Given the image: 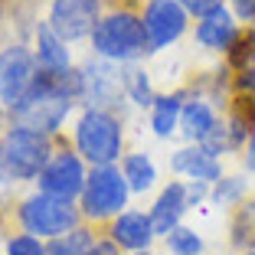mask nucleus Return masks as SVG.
<instances>
[{
    "instance_id": "f257e3e1",
    "label": "nucleus",
    "mask_w": 255,
    "mask_h": 255,
    "mask_svg": "<svg viewBox=\"0 0 255 255\" xmlns=\"http://www.w3.org/2000/svg\"><path fill=\"white\" fill-rule=\"evenodd\" d=\"M89 53L128 66V62H144L150 56L147 33L141 23V3H108L98 26L89 36Z\"/></svg>"
},
{
    "instance_id": "f03ea898",
    "label": "nucleus",
    "mask_w": 255,
    "mask_h": 255,
    "mask_svg": "<svg viewBox=\"0 0 255 255\" xmlns=\"http://www.w3.org/2000/svg\"><path fill=\"white\" fill-rule=\"evenodd\" d=\"M121 115L105 112V108H89L82 105L72 118L69 128V144H72L89 167H105V164H121L128 154V131Z\"/></svg>"
},
{
    "instance_id": "7ed1b4c3",
    "label": "nucleus",
    "mask_w": 255,
    "mask_h": 255,
    "mask_svg": "<svg viewBox=\"0 0 255 255\" xmlns=\"http://www.w3.org/2000/svg\"><path fill=\"white\" fill-rule=\"evenodd\" d=\"M79 108H82L79 98H72L66 89H62L59 75L39 72V79L30 89V95L10 112V121L26 125V128H36V131H43V134L62 137L66 134V121L75 118Z\"/></svg>"
},
{
    "instance_id": "20e7f679",
    "label": "nucleus",
    "mask_w": 255,
    "mask_h": 255,
    "mask_svg": "<svg viewBox=\"0 0 255 255\" xmlns=\"http://www.w3.org/2000/svg\"><path fill=\"white\" fill-rule=\"evenodd\" d=\"M56 144H59V137L10 121L7 131L0 134V170L7 173L16 187L20 183H36L43 167L53 157Z\"/></svg>"
},
{
    "instance_id": "39448f33",
    "label": "nucleus",
    "mask_w": 255,
    "mask_h": 255,
    "mask_svg": "<svg viewBox=\"0 0 255 255\" xmlns=\"http://www.w3.org/2000/svg\"><path fill=\"white\" fill-rule=\"evenodd\" d=\"M10 219H13V226L20 233H30L43 242L56 239V236H66V233H72L75 226L85 223L79 203L56 200V196L39 193V190H30V193L16 196L13 210H10Z\"/></svg>"
},
{
    "instance_id": "423d86ee",
    "label": "nucleus",
    "mask_w": 255,
    "mask_h": 255,
    "mask_svg": "<svg viewBox=\"0 0 255 255\" xmlns=\"http://www.w3.org/2000/svg\"><path fill=\"white\" fill-rule=\"evenodd\" d=\"M131 196L134 193H131L118 164L89 167V180H85V190L79 196V210H82L85 223L105 229L115 216H121L131 206Z\"/></svg>"
},
{
    "instance_id": "0eeeda50",
    "label": "nucleus",
    "mask_w": 255,
    "mask_h": 255,
    "mask_svg": "<svg viewBox=\"0 0 255 255\" xmlns=\"http://www.w3.org/2000/svg\"><path fill=\"white\" fill-rule=\"evenodd\" d=\"M85 180H89V164H85L82 154L69 144V137L62 134L59 144H56V150H53V157H49V164L43 167V173H39V180L33 183V187H36L39 193L56 196V200L79 203V196H82V190H85Z\"/></svg>"
},
{
    "instance_id": "6e6552de",
    "label": "nucleus",
    "mask_w": 255,
    "mask_h": 255,
    "mask_svg": "<svg viewBox=\"0 0 255 255\" xmlns=\"http://www.w3.org/2000/svg\"><path fill=\"white\" fill-rule=\"evenodd\" d=\"M82 105L89 108H105V112H115L121 118H128V102L125 95V82H121V66L102 59V56H85L82 62Z\"/></svg>"
},
{
    "instance_id": "1a4fd4ad",
    "label": "nucleus",
    "mask_w": 255,
    "mask_h": 255,
    "mask_svg": "<svg viewBox=\"0 0 255 255\" xmlns=\"http://www.w3.org/2000/svg\"><path fill=\"white\" fill-rule=\"evenodd\" d=\"M39 79L33 46L26 39H10L0 46V105L13 112Z\"/></svg>"
},
{
    "instance_id": "9d476101",
    "label": "nucleus",
    "mask_w": 255,
    "mask_h": 255,
    "mask_svg": "<svg viewBox=\"0 0 255 255\" xmlns=\"http://www.w3.org/2000/svg\"><path fill=\"white\" fill-rule=\"evenodd\" d=\"M105 10H108V0H46L43 20L69 46H75V43H89L92 30L98 26Z\"/></svg>"
},
{
    "instance_id": "9b49d317",
    "label": "nucleus",
    "mask_w": 255,
    "mask_h": 255,
    "mask_svg": "<svg viewBox=\"0 0 255 255\" xmlns=\"http://www.w3.org/2000/svg\"><path fill=\"white\" fill-rule=\"evenodd\" d=\"M141 23L147 33L150 56L170 49L193 30V16L177 3V0H144L141 3Z\"/></svg>"
},
{
    "instance_id": "f8f14e48",
    "label": "nucleus",
    "mask_w": 255,
    "mask_h": 255,
    "mask_svg": "<svg viewBox=\"0 0 255 255\" xmlns=\"http://www.w3.org/2000/svg\"><path fill=\"white\" fill-rule=\"evenodd\" d=\"M190 33H193V43L200 46V49H206V53L223 59V56L233 49L236 36L242 33V23L236 20V13L229 10V3H226V7H216L213 13L193 20V30Z\"/></svg>"
},
{
    "instance_id": "ddd939ff",
    "label": "nucleus",
    "mask_w": 255,
    "mask_h": 255,
    "mask_svg": "<svg viewBox=\"0 0 255 255\" xmlns=\"http://www.w3.org/2000/svg\"><path fill=\"white\" fill-rule=\"evenodd\" d=\"M26 43L33 46V56H36L39 72H46V75H62V72H69V69L75 66L72 46H69L66 39H62L59 33H56L53 26L43 20V16L33 23L30 39H26Z\"/></svg>"
},
{
    "instance_id": "4468645a",
    "label": "nucleus",
    "mask_w": 255,
    "mask_h": 255,
    "mask_svg": "<svg viewBox=\"0 0 255 255\" xmlns=\"http://www.w3.org/2000/svg\"><path fill=\"white\" fill-rule=\"evenodd\" d=\"M170 173L180 177V180H196V183H216L223 177V160L216 154L203 147V144H180V147L170 150Z\"/></svg>"
},
{
    "instance_id": "2eb2a0df",
    "label": "nucleus",
    "mask_w": 255,
    "mask_h": 255,
    "mask_svg": "<svg viewBox=\"0 0 255 255\" xmlns=\"http://www.w3.org/2000/svg\"><path fill=\"white\" fill-rule=\"evenodd\" d=\"M102 233H105L108 239L118 242L128 255H131V252H144V249H154V242H157L154 223H150V213L147 210H131V206H128L121 216H115Z\"/></svg>"
},
{
    "instance_id": "dca6fc26",
    "label": "nucleus",
    "mask_w": 255,
    "mask_h": 255,
    "mask_svg": "<svg viewBox=\"0 0 255 255\" xmlns=\"http://www.w3.org/2000/svg\"><path fill=\"white\" fill-rule=\"evenodd\" d=\"M150 213V223H154V233H157V239H164L170 229H177V226L183 223V216L190 213V200H187V183L177 177V180H167L164 187L157 190V196H154V203L147 206Z\"/></svg>"
},
{
    "instance_id": "f3484780",
    "label": "nucleus",
    "mask_w": 255,
    "mask_h": 255,
    "mask_svg": "<svg viewBox=\"0 0 255 255\" xmlns=\"http://www.w3.org/2000/svg\"><path fill=\"white\" fill-rule=\"evenodd\" d=\"M219 118H223V108L213 105L206 95H200V92L190 89L187 102H183V112H180V137H183V144H203L206 137H210V131L219 125Z\"/></svg>"
},
{
    "instance_id": "a211bd4d",
    "label": "nucleus",
    "mask_w": 255,
    "mask_h": 255,
    "mask_svg": "<svg viewBox=\"0 0 255 255\" xmlns=\"http://www.w3.org/2000/svg\"><path fill=\"white\" fill-rule=\"evenodd\" d=\"M187 95H190L187 85H177L173 92H160L154 98V105L147 108V128L157 141H170V137L180 134V112Z\"/></svg>"
},
{
    "instance_id": "6ab92c4d",
    "label": "nucleus",
    "mask_w": 255,
    "mask_h": 255,
    "mask_svg": "<svg viewBox=\"0 0 255 255\" xmlns=\"http://www.w3.org/2000/svg\"><path fill=\"white\" fill-rule=\"evenodd\" d=\"M226 236H229V249L239 255L255 249V193H249L239 206L229 210V223H226Z\"/></svg>"
},
{
    "instance_id": "aec40b11",
    "label": "nucleus",
    "mask_w": 255,
    "mask_h": 255,
    "mask_svg": "<svg viewBox=\"0 0 255 255\" xmlns=\"http://www.w3.org/2000/svg\"><path fill=\"white\" fill-rule=\"evenodd\" d=\"M118 167H121V173H125V180H128V187H131L134 196L150 193V190L157 187V180H160L157 160L150 157L147 150H128Z\"/></svg>"
},
{
    "instance_id": "412c9836",
    "label": "nucleus",
    "mask_w": 255,
    "mask_h": 255,
    "mask_svg": "<svg viewBox=\"0 0 255 255\" xmlns=\"http://www.w3.org/2000/svg\"><path fill=\"white\" fill-rule=\"evenodd\" d=\"M121 82H125V95H128V102H131V108H141V112H147V108L154 105V98L160 95V92L154 89L150 69L144 66V62H128V66H121Z\"/></svg>"
},
{
    "instance_id": "4be33fe9",
    "label": "nucleus",
    "mask_w": 255,
    "mask_h": 255,
    "mask_svg": "<svg viewBox=\"0 0 255 255\" xmlns=\"http://www.w3.org/2000/svg\"><path fill=\"white\" fill-rule=\"evenodd\" d=\"M98 236H102V229H98V226L82 223V226H75L72 233L56 236V239L46 242V255H89Z\"/></svg>"
},
{
    "instance_id": "5701e85b",
    "label": "nucleus",
    "mask_w": 255,
    "mask_h": 255,
    "mask_svg": "<svg viewBox=\"0 0 255 255\" xmlns=\"http://www.w3.org/2000/svg\"><path fill=\"white\" fill-rule=\"evenodd\" d=\"M246 196H249V180L246 177H242V173H223V177L210 187V206L229 213L233 206H239Z\"/></svg>"
},
{
    "instance_id": "b1692460",
    "label": "nucleus",
    "mask_w": 255,
    "mask_h": 255,
    "mask_svg": "<svg viewBox=\"0 0 255 255\" xmlns=\"http://www.w3.org/2000/svg\"><path fill=\"white\" fill-rule=\"evenodd\" d=\"M160 242H164L167 255H206L203 236L196 233V229H190V226H183V223L177 226V229H170Z\"/></svg>"
},
{
    "instance_id": "393cba45",
    "label": "nucleus",
    "mask_w": 255,
    "mask_h": 255,
    "mask_svg": "<svg viewBox=\"0 0 255 255\" xmlns=\"http://www.w3.org/2000/svg\"><path fill=\"white\" fill-rule=\"evenodd\" d=\"M3 255H46V242L16 229L3 239Z\"/></svg>"
},
{
    "instance_id": "a878e982",
    "label": "nucleus",
    "mask_w": 255,
    "mask_h": 255,
    "mask_svg": "<svg viewBox=\"0 0 255 255\" xmlns=\"http://www.w3.org/2000/svg\"><path fill=\"white\" fill-rule=\"evenodd\" d=\"M183 10H187L193 20H200V16H206V13H213L216 7H226V0H177Z\"/></svg>"
},
{
    "instance_id": "bb28decb",
    "label": "nucleus",
    "mask_w": 255,
    "mask_h": 255,
    "mask_svg": "<svg viewBox=\"0 0 255 255\" xmlns=\"http://www.w3.org/2000/svg\"><path fill=\"white\" fill-rule=\"evenodd\" d=\"M242 26H255V0H226Z\"/></svg>"
},
{
    "instance_id": "cd10ccee",
    "label": "nucleus",
    "mask_w": 255,
    "mask_h": 255,
    "mask_svg": "<svg viewBox=\"0 0 255 255\" xmlns=\"http://www.w3.org/2000/svg\"><path fill=\"white\" fill-rule=\"evenodd\" d=\"M89 255H128V252H125V249H121L115 239H108V236L102 233V236L95 239V246H92V252H89Z\"/></svg>"
},
{
    "instance_id": "c85d7f7f",
    "label": "nucleus",
    "mask_w": 255,
    "mask_h": 255,
    "mask_svg": "<svg viewBox=\"0 0 255 255\" xmlns=\"http://www.w3.org/2000/svg\"><path fill=\"white\" fill-rule=\"evenodd\" d=\"M239 164H242V170H246V173H252V177H255V131L249 134L246 147H242V154H239Z\"/></svg>"
},
{
    "instance_id": "c756f323",
    "label": "nucleus",
    "mask_w": 255,
    "mask_h": 255,
    "mask_svg": "<svg viewBox=\"0 0 255 255\" xmlns=\"http://www.w3.org/2000/svg\"><path fill=\"white\" fill-rule=\"evenodd\" d=\"M7 125H10V108H7V105H0V134L7 131Z\"/></svg>"
},
{
    "instance_id": "7c9ffc66",
    "label": "nucleus",
    "mask_w": 255,
    "mask_h": 255,
    "mask_svg": "<svg viewBox=\"0 0 255 255\" xmlns=\"http://www.w3.org/2000/svg\"><path fill=\"white\" fill-rule=\"evenodd\" d=\"M131 255H157L154 249H144V252H131Z\"/></svg>"
},
{
    "instance_id": "2f4dec72",
    "label": "nucleus",
    "mask_w": 255,
    "mask_h": 255,
    "mask_svg": "<svg viewBox=\"0 0 255 255\" xmlns=\"http://www.w3.org/2000/svg\"><path fill=\"white\" fill-rule=\"evenodd\" d=\"M246 255H255V249H252V252H246Z\"/></svg>"
},
{
    "instance_id": "473e14b6",
    "label": "nucleus",
    "mask_w": 255,
    "mask_h": 255,
    "mask_svg": "<svg viewBox=\"0 0 255 255\" xmlns=\"http://www.w3.org/2000/svg\"><path fill=\"white\" fill-rule=\"evenodd\" d=\"M0 46H3V43H0Z\"/></svg>"
}]
</instances>
